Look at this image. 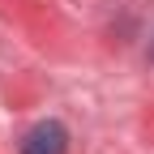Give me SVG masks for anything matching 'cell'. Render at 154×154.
I'll return each instance as SVG.
<instances>
[{"label": "cell", "mask_w": 154, "mask_h": 154, "mask_svg": "<svg viewBox=\"0 0 154 154\" xmlns=\"http://www.w3.org/2000/svg\"><path fill=\"white\" fill-rule=\"evenodd\" d=\"M69 150V128L60 120H43L26 133L22 141V154H64Z\"/></svg>", "instance_id": "1"}]
</instances>
